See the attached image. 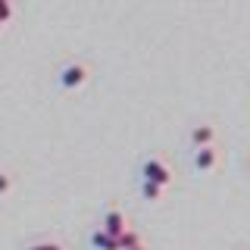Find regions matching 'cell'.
Masks as SVG:
<instances>
[{"label": "cell", "mask_w": 250, "mask_h": 250, "mask_svg": "<svg viewBox=\"0 0 250 250\" xmlns=\"http://www.w3.org/2000/svg\"><path fill=\"white\" fill-rule=\"evenodd\" d=\"M10 188H13V178L6 175V172H0V194H6Z\"/></svg>", "instance_id": "9c48e42d"}, {"label": "cell", "mask_w": 250, "mask_h": 250, "mask_svg": "<svg viewBox=\"0 0 250 250\" xmlns=\"http://www.w3.org/2000/svg\"><path fill=\"white\" fill-rule=\"evenodd\" d=\"M0 25H3V22H0Z\"/></svg>", "instance_id": "8fae6325"}, {"label": "cell", "mask_w": 250, "mask_h": 250, "mask_svg": "<svg viewBox=\"0 0 250 250\" xmlns=\"http://www.w3.org/2000/svg\"><path fill=\"white\" fill-rule=\"evenodd\" d=\"M100 229H106L109 234H119L122 229H128V219H125V213L116 207V203H109L104 209V219H100Z\"/></svg>", "instance_id": "277c9868"}, {"label": "cell", "mask_w": 250, "mask_h": 250, "mask_svg": "<svg viewBox=\"0 0 250 250\" xmlns=\"http://www.w3.org/2000/svg\"><path fill=\"white\" fill-rule=\"evenodd\" d=\"M125 250H147V244H144V241H138V244H131V247H125Z\"/></svg>", "instance_id": "30bf717a"}, {"label": "cell", "mask_w": 250, "mask_h": 250, "mask_svg": "<svg viewBox=\"0 0 250 250\" xmlns=\"http://www.w3.org/2000/svg\"><path fill=\"white\" fill-rule=\"evenodd\" d=\"M188 144L191 147H200V144H216V128L209 122H200L188 131Z\"/></svg>", "instance_id": "8992f818"}, {"label": "cell", "mask_w": 250, "mask_h": 250, "mask_svg": "<svg viewBox=\"0 0 250 250\" xmlns=\"http://www.w3.org/2000/svg\"><path fill=\"white\" fill-rule=\"evenodd\" d=\"M219 160H222V153H219L216 144L191 147V172H194V175H207V172H213L219 166Z\"/></svg>", "instance_id": "3957f363"}, {"label": "cell", "mask_w": 250, "mask_h": 250, "mask_svg": "<svg viewBox=\"0 0 250 250\" xmlns=\"http://www.w3.org/2000/svg\"><path fill=\"white\" fill-rule=\"evenodd\" d=\"M91 78V66L84 60H69L66 66L57 72V84H60V91H78L84 82Z\"/></svg>", "instance_id": "6da1fadb"}, {"label": "cell", "mask_w": 250, "mask_h": 250, "mask_svg": "<svg viewBox=\"0 0 250 250\" xmlns=\"http://www.w3.org/2000/svg\"><path fill=\"white\" fill-rule=\"evenodd\" d=\"M22 250H62V244L60 241H35V244H28Z\"/></svg>", "instance_id": "ba28073f"}, {"label": "cell", "mask_w": 250, "mask_h": 250, "mask_svg": "<svg viewBox=\"0 0 250 250\" xmlns=\"http://www.w3.org/2000/svg\"><path fill=\"white\" fill-rule=\"evenodd\" d=\"M138 178H147V182H156L163 188H169L175 182V175H172V169L166 166V160L163 156H144L138 166Z\"/></svg>", "instance_id": "7a4b0ae2"}, {"label": "cell", "mask_w": 250, "mask_h": 250, "mask_svg": "<svg viewBox=\"0 0 250 250\" xmlns=\"http://www.w3.org/2000/svg\"><path fill=\"white\" fill-rule=\"evenodd\" d=\"M88 244L91 250H119V234H109L106 229H91L88 231Z\"/></svg>", "instance_id": "5b68a950"}, {"label": "cell", "mask_w": 250, "mask_h": 250, "mask_svg": "<svg viewBox=\"0 0 250 250\" xmlns=\"http://www.w3.org/2000/svg\"><path fill=\"white\" fill-rule=\"evenodd\" d=\"M138 194H141V200H147V203H160L163 194H166V188L156 185V182H147V178H138Z\"/></svg>", "instance_id": "52a82bcc"}]
</instances>
